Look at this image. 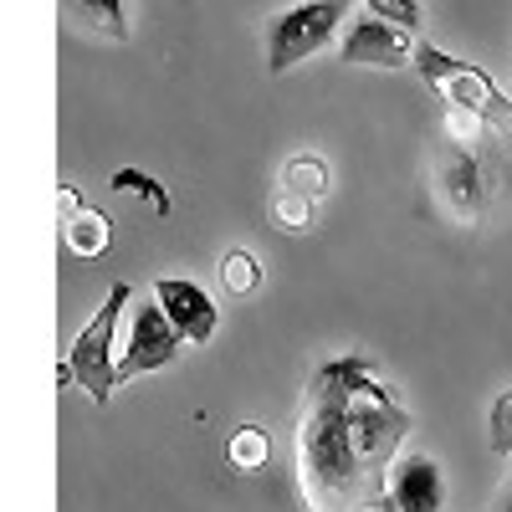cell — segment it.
Listing matches in <instances>:
<instances>
[{
	"label": "cell",
	"mask_w": 512,
	"mask_h": 512,
	"mask_svg": "<svg viewBox=\"0 0 512 512\" xmlns=\"http://www.w3.org/2000/svg\"><path fill=\"white\" fill-rule=\"evenodd\" d=\"M272 221L282 231H308L313 226V200L308 195H297V190H277L272 200Z\"/></svg>",
	"instance_id": "obj_14"
},
{
	"label": "cell",
	"mask_w": 512,
	"mask_h": 512,
	"mask_svg": "<svg viewBox=\"0 0 512 512\" xmlns=\"http://www.w3.org/2000/svg\"><path fill=\"white\" fill-rule=\"evenodd\" d=\"M226 451H231V466H236V472H262V466L272 461V436L262 431V425H241Z\"/></svg>",
	"instance_id": "obj_13"
},
{
	"label": "cell",
	"mask_w": 512,
	"mask_h": 512,
	"mask_svg": "<svg viewBox=\"0 0 512 512\" xmlns=\"http://www.w3.org/2000/svg\"><path fill=\"white\" fill-rule=\"evenodd\" d=\"M507 134H512V118H507Z\"/></svg>",
	"instance_id": "obj_22"
},
{
	"label": "cell",
	"mask_w": 512,
	"mask_h": 512,
	"mask_svg": "<svg viewBox=\"0 0 512 512\" xmlns=\"http://www.w3.org/2000/svg\"><path fill=\"white\" fill-rule=\"evenodd\" d=\"M415 72L425 77V88H431L446 108H477L492 123H507L512 118V98L497 88L482 67L446 57L441 47H431V41H415Z\"/></svg>",
	"instance_id": "obj_4"
},
{
	"label": "cell",
	"mask_w": 512,
	"mask_h": 512,
	"mask_svg": "<svg viewBox=\"0 0 512 512\" xmlns=\"http://www.w3.org/2000/svg\"><path fill=\"white\" fill-rule=\"evenodd\" d=\"M431 185H436L441 210L456 226H477L482 205H487V180H482V159H477L472 144L446 139L431 159Z\"/></svg>",
	"instance_id": "obj_6"
},
{
	"label": "cell",
	"mask_w": 512,
	"mask_h": 512,
	"mask_svg": "<svg viewBox=\"0 0 512 512\" xmlns=\"http://www.w3.org/2000/svg\"><path fill=\"white\" fill-rule=\"evenodd\" d=\"M487 436H492V451H497V456H512V390H502V395L492 400Z\"/></svg>",
	"instance_id": "obj_19"
},
{
	"label": "cell",
	"mask_w": 512,
	"mask_h": 512,
	"mask_svg": "<svg viewBox=\"0 0 512 512\" xmlns=\"http://www.w3.org/2000/svg\"><path fill=\"white\" fill-rule=\"evenodd\" d=\"M62 16L98 41H128V6L123 0H62Z\"/></svg>",
	"instance_id": "obj_11"
},
{
	"label": "cell",
	"mask_w": 512,
	"mask_h": 512,
	"mask_svg": "<svg viewBox=\"0 0 512 512\" xmlns=\"http://www.w3.org/2000/svg\"><path fill=\"white\" fill-rule=\"evenodd\" d=\"M185 344H190V338L169 323L159 297L154 292L139 297V303H134V323H128V344L118 354V384L139 379V374H154V369H169V364L180 359Z\"/></svg>",
	"instance_id": "obj_5"
},
{
	"label": "cell",
	"mask_w": 512,
	"mask_h": 512,
	"mask_svg": "<svg viewBox=\"0 0 512 512\" xmlns=\"http://www.w3.org/2000/svg\"><path fill=\"white\" fill-rule=\"evenodd\" d=\"M113 190H128V195H144L159 216H169V195H164V185H154L144 169H118L113 175Z\"/></svg>",
	"instance_id": "obj_16"
},
{
	"label": "cell",
	"mask_w": 512,
	"mask_h": 512,
	"mask_svg": "<svg viewBox=\"0 0 512 512\" xmlns=\"http://www.w3.org/2000/svg\"><path fill=\"white\" fill-rule=\"evenodd\" d=\"M128 303H134V287H128V282H113L108 297H103V308L93 313V323H82V333L72 338V349H67L62 379H72L93 405H108L113 390H118V354H113V338H118V318H123Z\"/></svg>",
	"instance_id": "obj_2"
},
{
	"label": "cell",
	"mask_w": 512,
	"mask_h": 512,
	"mask_svg": "<svg viewBox=\"0 0 512 512\" xmlns=\"http://www.w3.org/2000/svg\"><path fill=\"white\" fill-rule=\"evenodd\" d=\"M62 236L77 256H103L108 241H113V226L103 210H88V205H77L72 185H62Z\"/></svg>",
	"instance_id": "obj_10"
},
{
	"label": "cell",
	"mask_w": 512,
	"mask_h": 512,
	"mask_svg": "<svg viewBox=\"0 0 512 512\" xmlns=\"http://www.w3.org/2000/svg\"><path fill=\"white\" fill-rule=\"evenodd\" d=\"M369 6V16H384V21H395L400 31H420L425 26V16H420V0H364Z\"/></svg>",
	"instance_id": "obj_18"
},
{
	"label": "cell",
	"mask_w": 512,
	"mask_h": 512,
	"mask_svg": "<svg viewBox=\"0 0 512 512\" xmlns=\"http://www.w3.org/2000/svg\"><path fill=\"white\" fill-rule=\"evenodd\" d=\"M405 436L410 410L364 354L323 364L308 379V400L297 415V487L308 512H359L384 502Z\"/></svg>",
	"instance_id": "obj_1"
},
{
	"label": "cell",
	"mask_w": 512,
	"mask_h": 512,
	"mask_svg": "<svg viewBox=\"0 0 512 512\" xmlns=\"http://www.w3.org/2000/svg\"><path fill=\"white\" fill-rule=\"evenodd\" d=\"M221 282H226L236 297H246L256 282H262V267H256V256H251V251H231L226 262H221Z\"/></svg>",
	"instance_id": "obj_15"
},
{
	"label": "cell",
	"mask_w": 512,
	"mask_h": 512,
	"mask_svg": "<svg viewBox=\"0 0 512 512\" xmlns=\"http://www.w3.org/2000/svg\"><path fill=\"white\" fill-rule=\"evenodd\" d=\"M497 512H512V487H507V497H502V507Z\"/></svg>",
	"instance_id": "obj_20"
},
{
	"label": "cell",
	"mask_w": 512,
	"mask_h": 512,
	"mask_svg": "<svg viewBox=\"0 0 512 512\" xmlns=\"http://www.w3.org/2000/svg\"><path fill=\"white\" fill-rule=\"evenodd\" d=\"M384 507L390 512H441L446 507V477L431 456L400 451L384 482Z\"/></svg>",
	"instance_id": "obj_8"
},
{
	"label": "cell",
	"mask_w": 512,
	"mask_h": 512,
	"mask_svg": "<svg viewBox=\"0 0 512 512\" xmlns=\"http://www.w3.org/2000/svg\"><path fill=\"white\" fill-rule=\"evenodd\" d=\"M338 57H344L349 67L400 72V67H415V41H410V31H400L395 21L364 16V21H349L344 41H338Z\"/></svg>",
	"instance_id": "obj_7"
},
{
	"label": "cell",
	"mask_w": 512,
	"mask_h": 512,
	"mask_svg": "<svg viewBox=\"0 0 512 512\" xmlns=\"http://www.w3.org/2000/svg\"><path fill=\"white\" fill-rule=\"evenodd\" d=\"M277 185H282V190H297V195H308V200H323L333 180H328V164H323L318 154H292V159L282 164Z\"/></svg>",
	"instance_id": "obj_12"
},
{
	"label": "cell",
	"mask_w": 512,
	"mask_h": 512,
	"mask_svg": "<svg viewBox=\"0 0 512 512\" xmlns=\"http://www.w3.org/2000/svg\"><path fill=\"white\" fill-rule=\"evenodd\" d=\"M359 512H390V507H384V502H374V507H359Z\"/></svg>",
	"instance_id": "obj_21"
},
{
	"label": "cell",
	"mask_w": 512,
	"mask_h": 512,
	"mask_svg": "<svg viewBox=\"0 0 512 512\" xmlns=\"http://www.w3.org/2000/svg\"><path fill=\"white\" fill-rule=\"evenodd\" d=\"M487 113H477V108H446V139H456V144H477L482 134H487Z\"/></svg>",
	"instance_id": "obj_17"
},
{
	"label": "cell",
	"mask_w": 512,
	"mask_h": 512,
	"mask_svg": "<svg viewBox=\"0 0 512 512\" xmlns=\"http://www.w3.org/2000/svg\"><path fill=\"white\" fill-rule=\"evenodd\" d=\"M154 297L164 303V313H169V323H175L190 344H205L210 333H216V303H210V292L205 287H195V282H185V277H159L154 282Z\"/></svg>",
	"instance_id": "obj_9"
},
{
	"label": "cell",
	"mask_w": 512,
	"mask_h": 512,
	"mask_svg": "<svg viewBox=\"0 0 512 512\" xmlns=\"http://www.w3.org/2000/svg\"><path fill=\"white\" fill-rule=\"evenodd\" d=\"M354 11V0H303V6H287L267 21V72L282 77L297 62L318 57L328 41L344 31Z\"/></svg>",
	"instance_id": "obj_3"
}]
</instances>
